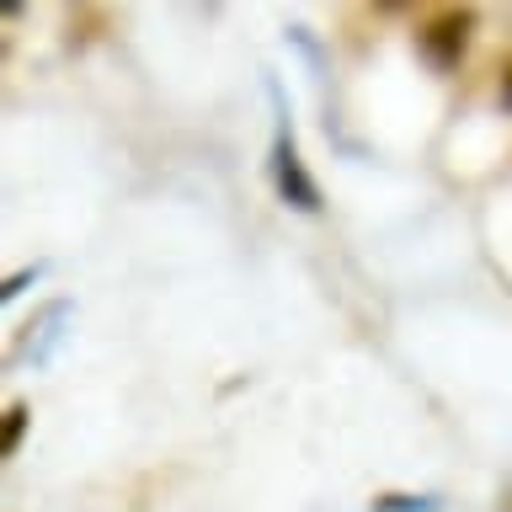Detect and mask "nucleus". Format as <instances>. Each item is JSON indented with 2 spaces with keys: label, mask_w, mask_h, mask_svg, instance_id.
I'll use <instances>...</instances> for the list:
<instances>
[{
  "label": "nucleus",
  "mask_w": 512,
  "mask_h": 512,
  "mask_svg": "<svg viewBox=\"0 0 512 512\" xmlns=\"http://www.w3.org/2000/svg\"><path fill=\"white\" fill-rule=\"evenodd\" d=\"M272 96V107H278V128H272V187H278V198L288 208H299V214H320V187H315V176L310 166H304V155H299V139H294V123H288V107H283V91L278 86H267Z\"/></svg>",
  "instance_id": "obj_1"
},
{
  "label": "nucleus",
  "mask_w": 512,
  "mask_h": 512,
  "mask_svg": "<svg viewBox=\"0 0 512 512\" xmlns=\"http://www.w3.org/2000/svg\"><path fill=\"white\" fill-rule=\"evenodd\" d=\"M470 38H475V11L470 6H443L416 27V54H422L438 75H448V70H459Z\"/></svg>",
  "instance_id": "obj_2"
},
{
  "label": "nucleus",
  "mask_w": 512,
  "mask_h": 512,
  "mask_svg": "<svg viewBox=\"0 0 512 512\" xmlns=\"http://www.w3.org/2000/svg\"><path fill=\"white\" fill-rule=\"evenodd\" d=\"M368 512H443V496L432 491H379L374 502H368Z\"/></svg>",
  "instance_id": "obj_3"
},
{
  "label": "nucleus",
  "mask_w": 512,
  "mask_h": 512,
  "mask_svg": "<svg viewBox=\"0 0 512 512\" xmlns=\"http://www.w3.org/2000/svg\"><path fill=\"white\" fill-rule=\"evenodd\" d=\"M27 427H32V406H27V400H11V406H6V422H0V459H16V448H22Z\"/></svg>",
  "instance_id": "obj_4"
},
{
  "label": "nucleus",
  "mask_w": 512,
  "mask_h": 512,
  "mask_svg": "<svg viewBox=\"0 0 512 512\" xmlns=\"http://www.w3.org/2000/svg\"><path fill=\"white\" fill-rule=\"evenodd\" d=\"M43 278V267H27V272H11V278H6V288H0V299H16V294H22V288L27 283H38Z\"/></svg>",
  "instance_id": "obj_5"
},
{
  "label": "nucleus",
  "mask_w": 512,
  "mask_h": 512,
  "mask_svg": "<svg viewBox=\"0 0 512 512\" xmlns=\"http://www.w3.org/2000/svg\"><path fill=\"white\" fill-rule=\"evenodd\" d=\"M502 107L512 112V64H507V70H502Z\"/></svg>",
  "instance_id": "obj_6"
}]
</instances>
